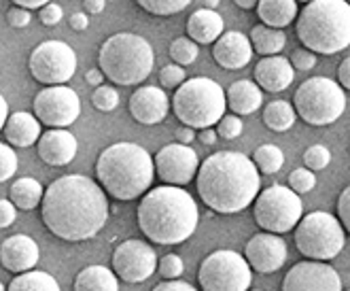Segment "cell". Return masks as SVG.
Instances as JSON below:
<instances>
[{
    "label": "cell",
    "instance_id": "6da1fadb",
    "mask_svg": "<svg viewBox=\"0 0 350 291\" xmlns=\"http://www.w3.org/2000/svg\"><path fill=\"white\" fill-rule=\"evenodd\" d=\"M40 217L47 230L62 240H90L109 221L107 192L85 175L59 177L45 190Z\"/></svg>",
    "mask_w": 350,
    "mask_h": 291
},
{
    "label": "cell",
    "instance_id": "7a4b0ae2",
    "mask_svg": "<svg viewBox=\"0 0 350 291\" xmlns=\"http://www.w3.org/2000/svg\"><path fill=\"white\" fill-rule=\"evenodd\" d=\"M198 194L211 211L234 215L253 204L261 177L255 162L240 151H217L198 168Z\"/></svg>",
    "mask_w": 350,
    "mask_h": 291
},
{
    "label": "cell",
    "instance_id": "3957f363",
    "mask_svg": "<svg viewBox=\"0 0 350 291\" xmlns=\"http://www.w3.org/2000/svg\"><path fill=\"white\" fill-rule=\"evenodd\" d=\"M138 227L157 244H180L193 236L200 211L193 196L178 185H159L142 196L136 211Z\"/></svg>",
    "mask_w": 350,
    "mask_h": 291
},
{
    "label": "cell",
    "instance_id": "277c9868",
    "mask_svg": "<svg viewBox=\"0 0 350 291\" xmlns=\"http://www.w3.org/2000/svg\"><path fill=\"white\" fill-rule=\"evenodd\" d=\"M96 177L109 196L128 202L145 196L155 177L151 153L136 142H115L96 160Z\"/></svg>",
    "mask_w": 350,
    "mask_h": 291
},
{
    "label": "cell",
    "instance_id": "5b68a950",
    "mask_svg": "<svg viewBox=\"0 0 350 291\" xmlns=\"http://www.w3.org/2000/svg\"><path fill=\"white\" fill-rule=\"evenodd\" d=\"M295 30L306 49L334 55L350 45V3L310 0L299 11Z\"/></svg>",
    "mask_w": 350,
    "mask_h": 291
},
{
    "label": "cell",
    "instance_id": "8992f818",
    "mask_svg": "<svg viewBox=\"0 0 350 291\" xmlns=\"http://www.w3.org/2000/svg\"><path fill=\"white\" fill-rule=\"evenodd\" d=\"M98 64L115 86H138L151 75L155 53L147 38L134 32H117L102 43Z\"/></svg>",
    "mask_w": 350,
    "mask_h": 291
},
{
    "label": "cell",
    "instance_id": "52a82bcc",
    "mask_svg": "<svg viewBox=\"0 0 350 291\" xmlns=\"http://www.w3.org/2000/svg\"><path fill=\"white\" fill-rule=\"evenodd\" d=\"M228 98L225 90L208 77L185 79L172 96V111L183 126L193 130L215 128L225 115Z\"/></svg>",
    "mask_w": 350,
    "mask_h": 291
},
{
    "label": "cell",
    "instance_id": "ba28073f",
    "mask_svg": "<svg viewBox=\"0 0 350 291\" xmlns=\"http://www.w3.org/2000/svg\"><path fill=\"white\" fill-rule=\"evenodd\" d=\"M295 113L310 126H329L346 111V94L340 83L329 77H310L293 96Z\"/></svg>",
    "mask_w": 350,
    "mask_h": 291
},
{
    "label": "cell",
    "instance_id": "9c48e42d",
    "mask_svg": "<svg viewBox=\"0 0 350 291\" xmlns=\"http://www.w3.org/2000/svg\"><path fill=\"white\" fill-rule=\"evenodd\" d=\"M293 232L297 251L308 260L329 262L340 255L346 244L344 225L338 217L325 211H314L301 217Z\"/></svg>",
    "mask_w": 350,
    "mask_h": 291
},
{
    "label": "cell",
    "instance_id": "30bf717a",
    "mask_svg": "<svg viewBox=\"0 0 350 291\" xmlns=\"http://www.w3.org/2000/svg\"><path fill=\"white\" fill-rule=\"evenodd\" d=\"M255 221L263 232L286 234L295 230L304 215V202L291 187L270 185L255 198Z\"/></svg>",
    "mask_w": 350,
    "mask_h": 291
},
{
    "label": "cell",
    "instance_id": "8fae6325",
    "mask_svg": "<svg viewBox=\"0 0 350 291\" xmlns=\"http://www.w3.org/2000/svg\"><path fill=\"white\" fill-rule=\"evenodd\" d=\"M202 291H249L253 283L251 264L236 251H221L204 257L198 270Z\"/></svg>",
    "mask_w": 350,
    "mask_h": 291
},
{
    "label": "cell",
    "instance_id": "7c38bea8",
    "mask_svg": "<svg viewBox=\"0 0 350 291\" xmlns=\"http://www.w3.org/2000/svg\"><path fill=\"white\" fill-rule=\"evenodd\" d=\"M28 68L43 86H66L77 71V53L64 40H45L32 49Z\"/></svg>",
    "mask_w": 350,
    "mask_h": 291
},
{
    "label": "cell",
    "instance_id": "4fadbf2b",
    "mask_svg": "<svg viewBox=\"0 0 350 291\" xmlns=\"http://www.w3.org/2000/svg\"><path fill=\"white\" fill-rule=\"evenodd\" d=\"M34 115L49 128H68L81 115V98L72 88L49 86L34 96Z\"/></svg>",
    "mask_w": 350,
    "mask_h": 291
},
{
    "label": "cell",
    "instance_id": "5bb4252c",
    "mask_svg": "<svg viewBox=\"0 0 350 291\" xmlns=\"http://www.w3.org/2000/svg\"><path fill=\"white\" fill-rule=\"evenodd\" d=\"M157 270V253L145 240H123L113 251V273L126 283H142Z\"/></svg>",
    "mask_w": 350,
    "mask_h": 291
},
{
    "label": "cell",
    "instance_id": "9a60e30c",
    "mask_svg": "<svg viewBox=\"0 0 350 291\" xmlns=\"http://www.w3.org/2000/svg\"><path fill=\"white\" fill-rule=\"evenodd\" d=\"M155 162V175L166 183V185H187L196 179L200 160L198 153L183 142H172L161 147L157 155L153 157Z\"/></svg>",
    "mask_w": 350,
    "mask_h": 291
},
{
    "label": "cell",
    "instance_id": "2e32d148",
    "mask_svg": "<svg viewBox=\"0 0 350 291\" xmlns=\"http://www.w3.org/2000/svg\"><path fill=\"white\" fill-rule=\"evenodd\" d=\"M282 291H342V279L329 264L306 260L284 275Z\"/></svg>",
    "mask_w": 350,
    "mask_h": 291
},
{
    "label": "cell",
    "instance_id": "e0dca14e",
    "mask_svg": "<svg viewBox=\"0 0 350 291\" xmlns=\"http://www.w3.org/2000/svg\"><path fill=\"white\" fill-rule=\"evenodd\" d=\"M244 257L259 275H272L282 268L289 257V251H286V242L278 234L259 232L246 242Z\"/></svg>",
    "mask_w": 350,
    "mask_h": 291
},
{
    "label": "cell",
    "instance_id": "ac0fdd59",
    "mask_svg": "<svg viewBox=\"0 0 350 291\" xmlns=\"http://www.w3.org/2000/svg\"><path fill=\"white\" fill-rule=\"evenodd\" d=\"M130 115L142 123V126H155V123H161L166 119L168 111H170V100L168 94L161 88H138L132 96H130Z\"/></svg>",
    "mask_w": 350,
    "mask_h": 291
},
{
    "label": "cell",
    "instance_id": "d6986e66",
    "mask_svg": "<svg viewBox=\"0 0 350 291\" xmlns=\"http://www.w3.org/2000/svg\"><path fill=\"white\" fill-rule=\"evenodd\" d=\"M253 45H251V38L238 32V30H230V32H223L217 40H215V47H213V58L215 62L225 68V71H240L251 62L253 58Z\"/></svg>",
    "mask_w": 350,
    "mask_h": 291
},
{
    "label": "cell",
    "instance_id": "ffe728a7",
    "mask_svg": "<svg viewBox=\"0 0 350 291\" xmlns=\"http://www.w3.org/2000/svg\"><path fill=\"white\" fill-rule=\"evenodd\" d=\"M38 260H40L38 244L34 238L26 234H13L0 244V264L9 273L15 275L28 273V270H34Z\"/></svg>",
    "mask_w": 350,
    "mask_h": 291
},
{
    "label": "cell",
    "instance_id": "44dd1931",
    "mask_svg": "<svg viewBox=\"0 0 350 291\" xmlns=\"http://www.w3.org/2000/svg\"><path fill=\"white\" fill-rule=\"evenodd\" d=\"M79 142L66 128H51L38 138V157L49 166H66L75 160Z\"/></svg>",
    "mask_w": 350,
    "mask_h": 291
},
{
    "label": "cell",
    "instance_id": "7402d4cb",
    "mask_svg": "<svg viewBox=\"0 0 350 291\" xmlns=\"http://www.w3.org/2000/svg\"><path fill=\"white\" fill-rule=\"evenodd\" d=\"M295 79V68L282 55H265L255 66V83L265 92H284Z\"/></svg>",
    "mask_w": 350,
    "mask_h": 291
},
{
    "label": "cell",
    "instance_id": "603a6c76",
    "mask_svg": "<svg viewBox=\"0 0 350 291\" xmlns=\"http://www.w3.org/2000/svg\"><path fill=\"white\" fill-rule=\"evenodd\" d=\"M3 132L9 144H15V147H22V149L32 147L34 142H38L40 134H43L40 132V121L36 119V115L28 111H17L9 115Z\"/></svg>",
    "mask_w": 350,
    "mask_h": 291
},
{
    "label": "cell",
    "instance_id": "cb8c5ba5",
    "mask_svg": "<svg viewBox=\"0 0 350 291\" xmlns=\"http://www.w3.org/2000/svg\"><path fill=\"white\" fill-rule=\"evenodd\" d=\"M223 17L215 9H198L187 19V36L198 45H211L223 34Z\"/></svg>",
    "mask_w": 350,
    "mask_h": 291
},
{
    "label": "cell",
    "instance_id": "d4e9b609",
    "mask_svg": "<svg viewBox=\"0 0 350 291\" xmlns=\"http://www.w3.org/2000/svg\"><path fill=\"white\" fill-rule=\"evenodd\" d=\"M225 98H228V107L236 115H251L263 105L261 88L255 81H249V79L234 81L230 86V90L225 92Z\"/></svg>",
    "mask_w": 350,
    "mask_h": 291
},
{
    "label": "cell",
    "instance_id": "484cf974",
    "mask_svg": "<svg viewBox=\"0 0 350 291\" xmlns=\"http://www.w3.org/2000/svg\"><path fill=\"white\" fill-rule=\"evenodd\" d=\"M257 15L265 26L282 30L297 19V0H259Z\"/></svg>",
    "mask_w": 350,
    "mask_h": 291
},
{
    "label": "cell",
    "instance_id": "4316f807",
    "mask_svg": "<svg viewBox=\"0 0 350 291\" xmlns=\"http://www.w3.org/2000/svg\"><path fill=\"white\" fill-rule=\"evenodd\" d=\"M75 291H119V281L107 266H88L77 275Z\"/></svg>",
    "mask_w": 350,
    "mask_h": 291
},
{
    "label": "cell",
    "instance_id": "83f0119b",
    "mask_svg": "<svg viewBox=\"0 0 350 291\" xmlns=\"http://www.w3.org/2000/svg\"><path fill=\"white\" fill-rule=\"evenodd\" d=\"M43 196H45L43 185L32 177L17 179L9 190V200L22 211H32V209H36V206H40Z\"/></svg>",
    "mask_w": 350,
    "mask_h": 291
},
{
    "label": "cell",
    "instance_id": "f1b7e54d",
    "mask_svg": "<svg viewBox=\"0 0 350 291\" xmlns=\"http://www.w3.org/2000/svg\"><path fill=\"white\" fill-rule=\"evenodd\" d=\"M251 45L255 53L265 55H278L282 51V47L286 45V36L280 28H272V26H265L259 24L251 30Z\"/></svg>",
    "mask_w": 350,
    "mask_h": 291
},
{
    "label": "cell",
    "instance_id": "f546056e",
    "mask_svg": "<svg viewBox=\"0 0 350 291\" xmlns=\"http://www.w3.org/2000/svg\"><path fill=\"white\" fill-rule=\"evenodd\" d=\"M297 119L295 107L286 100H272L265 105L263 111V123L274 132H286L293 128V123Z\"/></svg>",
    "mask_w": 350,
    "mask_h": 291
},
{
    "label": "cell",
    "instance_id": "4dcf8cb0",
    "mask_svg": "<svg viewBox=\"0 0 350 291\" xmlns=\"http://www.w3.org/2000/svg\"><path fill=\"white\" fill-rule=\"evenodd\" d=\"M7 291H62L57 281L43 270H28V273L17 275Z\"/></svg>",
    "mask_w": 350,
    "mask_h": 291
},
{
    "label": "cell",
    "instance_id": "1f68e13d",
    "mask_svg": "<svg viewBox=\"0 0 350 291\" xmlns=\"http://www.w3.org/2000/svg\"><path fill=\"white\" fill-rule=\"evenodd\" d=\"M253 162L259 173L276 175L284 164V153L280 147H276V144H261V147L253 153Z\"/></svg>",
    "mask_w": 350,
    "mask_h": 291
},
{
    "label": "cell",
    "instance_id": "d6a6232c",
    "mask_svg": "<svg viewBox=\"0 0 350 291\" xmlns=\"http://www.w3.org/2000/svg\"><path fill=\"white\" fill-rule=\"evenodd\" d=\"M200 49H198V43L191 40L189 36H178L170 43V58L176 62L180 66H189L196 62Z\"/></svg>",
    "mask_w": 350,
    "mask_h": 291
},
{
    "label": "cell",
    "instance_id": "836d02e7",
    "mask_svg": "<svg viewBox=\"0 0 350 291\" xmlns=\"http://www.w3.org/2000/svg\"><path fill=\"white\" fill-rule=\"evenodd\" d=\"M140 9L151 15H176L191 5V0H136Z\"/></svg>",
    "mask_w": 350,
    "mask_h": 291
},
{
    "label": "cell",
    "instance_id": "e575fe53",
    "mask_svg": "<svg viewBox=\"0 0 350 291\" xmlns=\"http://www.w3.org/2000/svg\"><path fill=\"white\" fill-rule=\"evenodd\" d=\"M92 105L98 111H102V113H111L119 105V92L115 88L105 86V83H102V86H98L94 90V94H92Z\"/></svg>",
    "mask_w": 350,
    "mask_h": 291
},
{
    "label": "cell",
    "instance_id": "d590c367",
    "mask_svg": "<svg viewBox=\"0 0 350 291\" xmlns=\"http://www.w3.org/2000/svg\"><path fill=\"white\" fill-rule=\"evenodd\" d=\"M329 162H332V151H329L325 144H312V147H308L306 153H304L306 168H310L312 173H319V170L327 168Z\"/></svg>",
    "mask_w": 350,
    "mask_h": 291
},
{
    "label": "cell",
    "instance_id": "8d00e7d4",
    "mask_svg": "<svg viewBox=\"0 0 350 291\" xmlns=\"http://www.w3.org/2000/svg\"><path fill=\"white\" fill-rule=\"evenodd\" d=\"M317 185V175L310 168H295L289 175V187L295 194H308Z\"/></svg>",
    "mask_w": 350,
    "mask_h": 291
},
{
    "label": "cell",
    "instance_id": "74e56055",
    "mask_svg": "<svg viewBox=\"0 0 350 291\" xmlns=\"http://www.w3.org/2000/svg\"><path fill=\"white\" fill-rule=\"evenodd\" d=\"M17 153L13 151L11 144L0 142V183L9 181L17 173Z\"/></svg>",
    "mask_w": 350,
    "mask_h": 291
},
{
    "label": "cell",
    "instance_id": "f35d334b",
    "mask_svg": "<svg viewBox=\"0 0 350 291\" xmlns=\"http://www.w3.org/2000/svg\"><path fill=\"white\" fill-rule=\"evenodd\" d=\"M244 126L238 115H223L217 123V136L223 140H234L242 134Z\"/></svg>",
    "mask_w": 350,
    "mask_h": 291
},
{
    "label": "cell",
    "instance_id": "ab89813d",
    "mask_svg": "<svg viewBox=\"0 0 350 291\" xmlns=\"http://www.w3.org/2000/svg\"><path fill=\"white\" fill-rule=\"evenodd\" d=\"M157 270L166 281H172V279H178L185 273V264L176 253H168V255H163L157 262Z\"/></svg>",
    "mask_w": 350,
    "mask_h": 291
},
{
    "label": "cell",
    "instance_id": "60d3db41",
    "mask_svg": "<svg viewBox=\"0 0 350 291\" xmlns=\"http://www.w3.org/2000/svg\"><path fill=\"white\" fill-rule=\"evenodd\" d=\"M185 81V71L180 64H168L159 71V83L163 88H178Z\"/></svg>",
    "mask_w": 350,
    "mask_h": 291
},
{
    "label": "cell",
    "instance_id": "b9f144b4",
    "mask_svg": "<svg viewBox=\"0 0 350 291\" xmlns=\"http://www.w3.org/2000/svg\"><path fill=\"white\" fill-rule=\"evenodd\" d=\"M291 66L295 68V71H312L314 66H317V55H314V51H310V49H295L293 53H291Z\"/></svg>",
    "mask_w": 350,
    "mask_h": 291
},
{
    "label": "cell",
    "instance_id": "7bdbcfd3",
    "mask_svg": "<svg viewBox=\"0 0 350 291\" xmlns=\"http://www.w3.org/2000/svg\"><path fill=\"white\" fill-rule=\"evenodd\" d=\"M62 17H64V11H62V7L55 3H47L45 7L38 9V19L45 26H57L62 22Z\"/></svg>",
    "mask_w": 350,
    "mask_h": 291
},
{
    "label": "cell",
    "instance_id": "ee69618b",
    "mask_svg": "<svg viewBox=\"0 0 350 291\" xmlns=\"http://www.w3.org/2000/svg\"><path fill=\"white\" fill-rule=\"evenodd\" d=\"M30 19H32L30 9H24V7L13 5V7L7 11V22H9L11 28H26V26L30 24Z\"/></svg>",
    "mask_w": 350,
    "mask_h": 291
},
{
    "label": "cell",
    "instance_id": "f6af8a7d",
    "mask_svg": "<svg viewBox=\"0 0 350 291\" xmlns=\"http://www.w3.org/2000/svg\"><path fill=\"white\" fill-rule=\"evenodd\" d=\"M338 219L344 225V230L350 232V185L344 187V192L338 198Z\"/></svg>",
    "mask_w": 350,
    "mask_h": 291
},
{
    "label": "cell",
    "instance_id": "bcb514c9",
    "mask_svg": "<svg viewBox=\"0 0 350 291\" xmlns=\"http://www.w3.org/2000/svg\"><path fill=\"white\" fill-rule=\"evenodd\" d=\"M15 217H17V206L11 200L0 198V230H5V227L13 225Z\"/></svg>",
    "mask_w": 350,
    "mask_h": 291
},
{
    "label": "cell",
    "instance_id": "7dc6e473",
    "mask_svg": "<svg viewBox=\"0 0 350 291\" xmlns=\"http://www.w3.org/2000/svg\"><path fill=\"white\" fill-rule=\"evenodd\" d=\"M153 291H198V289L185 281L172 279V281H161L159 285L153 287Z\"/></svg>",
    "mask_w": 350,
    "mask_h": 291
},
{
    "label": "cell",
    "instance_id": "c3c4849f",
    "mask_svg": "<svg viewBox=\"0 0 350 291\" xmlns=\"http://www.w3.org/2000/svg\"><path fill=\"white\" fill-rule=\"evenodd\" d=\"M68 24L75 32H85L88 26H90V17L85 13H72L70 19H68Z\"/></svg>",
    "mask_w": 350,
    "mask_h": 291
},
{
    "label": "cell",
    "instance_id": "681fc988",
    "mask_svg": "<svg viewBox=\"0 0 350 291\" xmlns=\"http://www.w3.org/2000/svg\"><path fill=\"white\" fill-rule=\"evenodd\" d=\"M338 79H340V86L350 90V58H346L340 68H338Z\"/></svg>",
    "mask_w": 350,
    "mask_h": 291
},
{
    "label": "cell",
    "instance_id": "f907efd6",
    "mask_svg": "<svg viewBox=\"0 0 350 291\" xmlns=\"http://www.w3.org/2000/svg\"><path fill=\"white\" fill-rule=\"evenodd\" d=\"M174 136L178 138V142H183V144H189V142L196 138V130H193V128H189V126H180V128L174 132Z\"/></svg>",
    "mask_w": 350,
    "mask_h": 291
},
{
    "label": "cell",
    "instance_id": "816d5d0a",
    "mask_svg": "<svg viewBox=\"0 0 350 291\" xmlns=\"http://www.w3.org/2000/svg\"><path fill=\"white\" fill-rule=\"evenodd\" d=\"M217 130L215 128H204V130H200V140H202V144H206V147H211V144H215L217 142Z\"/></svg>",
    "mask_w": 350,
    "mask_h": 291
},
{
    "label": "cell",
    "instance_id": "f5cc1de1",
    "mask_svg": "<svg viewBox=\"0 0 350 291\" xmlns=\"http://www.w3.org/2000/svg\"><path fill=\"white\" fill-rule=\"evenodd\" d=\"M11 3H15L17 7H24V9H40L45 7L47 3H51V0H11Z\"/></svg>",
    "mask_w": 350,
    "mask_h": 291
},
{
    "label": "cell",
    "instance_id": "db71d44e",
    "mask_svg": "<svg viewBox=\"0 0 350 291\" xmlns=\"http://www.w3.org/2000/svg\"><path fill=\"white\" fill-rule=\"evenodd\" d=\"M85 79H88L90 86L98 88V86H102V81H105V73H102L100 68H92V71H88Z\"/></svg>",
    "mask_w": 350,
    "mask_h": 291
},
{
    "label": "cell",
    "instance_id": "11a10c76",
    "mask_svg": "<svg viewBox=\"0 0 350 291\" xmlns=\"http://www.w3.org/2000/svg\"><path fill=\"white\" fill-rule=\"evenodd\" d=\"M85 11L92 15H98L105 11V0H85Z\"/></svg>",
    "mask_w": 350,
    "mask_h": 291
},
{
    "label": "cell",
    "instance_id": "9f6ffc18",
    "mask_svg": "<svg viewBox=\"0 0 350 291\" xmlns=\"http://www.w3.org/2000/svg\"><path fill=\"white\" fill-rule=\"evenodd\" d=\"M7 119H9V105H7V100H5V96L0 94V130L5 128V123H7Z\"/></svg>",
    "mask_w": 350,
    "mask_h": 291
},
{
    "label": "cell",
    "instance_id": "6f0895ef",
    "mask_svg": "<svg viewBox=\"0 0 350 291\" xmlns=\"http://www.w3.org/2000/svg\"><path fill=\"white\" fill-rule=\"evenodd\" d=\"M240 9H255L259 5V0H234Z\"/></svg>",
    "mask_w": 350,
    "mask_h": 291
},
{
    "label": "cell",
    "instance_id": "680465c9",
    "mask_svg": "<svg viewBox=\"0 0 350 291\" xmlns=\"http://www.w3.org/2000/svg\"><path fill=\"white\" fill-rule=\"evenodd\" d=\"M206 5H208V9H215L219 5V0H206Z\"/></svg>",
    "mask_w": 350,
    "mask_h": 291
},
{
    "label": "cell",
    "instance_id": "91938a15",
    "mask_svg": "<svg viewBox=\"0 0 350 291\" xmlns=\"http://www.w3.org/2000/svg\"><path fill=\"white\" fill-rule=\"evenodd\" d=\"M0 291H7V289H5V285H3V283H0Z\"/></svg>",
    "mask_w": 350,
    "mask_h": 291
},
{
    "label": "cell",
    "instance_id": "94428289",
    "mask_svg": "<svg viewBox=\"0 0 350 291\" xmlns=\"http://www.w3.org/2000/svg\"><path fill=\"white\" fill-rule=\"evenodd\" d=\"M299 3H310V0H299Z\"/></svg>",
    "mask_w": 350,
    "mask_h": 291
},
{
    "label": "cell",
    "instance_id": "6125c7cd",
    "mask_svg": "<svg viewBox=\"0 0 350 291\" xmlns=\"http://www.w3.org/2000/svg\"><path fill=\"white\" fill-rule=\"evenodd\" d=\"M346 3H350V0H346Z\"/></svg>",
    "mask_w": 350,
    "mask_h": 291
},
{
    "label": "cell",
    "instance_id": "be15d7a7",
    "mask_svg": "<svg viewBox=\"0 0 350 291\" xmlns=\"http://www.w3.org/2000/svg\"><path fill=\"white\" fill-rule=\"evenodd\" d=\"M348 291H350V289H348Z\"/></svg>",
    "mask_w": 350,
    "mask_h": 291
}]
</instances>
